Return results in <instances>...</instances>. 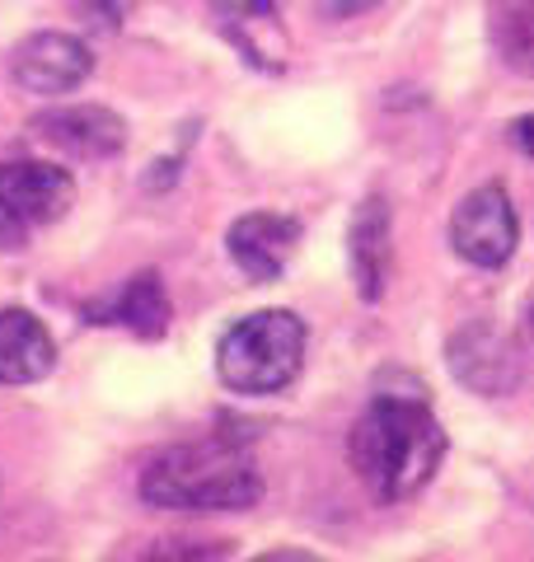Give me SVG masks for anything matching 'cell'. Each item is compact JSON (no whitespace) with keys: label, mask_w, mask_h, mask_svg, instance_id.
<instances>
[{"label":"cell","mask_w":534,"mask_h":562,"mask_svg":"<svg viewBox=\"0 0 534 562\" xmlns=\"http://www.w3.org/2000/svg\"><path fill=\"white\" fill-rule=\"evenodd\" d=\"M296 244H300V221L277 216V211L240 216L225 235V249L248 281H277L287 272V262L296 258Z\"/></svg>","instance_id":"cell-9"},{"label":"cell","mask_w":534,"mask_h":562,"mask_svg":"<svg viewBox=\"0 0 534 562\" xmlns=\"http://www.w3.org/2000/svg\"><path fill=\"white\" fill-rule=\"evenodd\" d=\"M347 258H352V281L361 301H380L389 268H394V244H389V202L366 198L352 216L347 231Z\"/></svg>","instance_id":"cell-11"},{"label":"cell","mask_w":534,"mask_h":562,"mask_svg":"<svg viewBox=\"0 0 534 562\" xmlns=\"http://www.w3.org/2000/svg\"><path fill=\"white\" fill-rule=\"evenodd\" d=\"M511 140H515V150L530 155V160H534V113L515 122V127H511Z\"/></svg>","instance_id":"cell-17"},{"label":"cell","mask_w":534,"mask_h":562,"mask_svg":"<svg viewBox=\"0 0 534 562\" xmlns=\"http://www.w3.org/2000/svg\"><path fill=\"white\" fill-rule=\"evenodd\" d=\"M305 366V324L291 310H258L216 342V375L235 394H277Z\"/></svg>","instance_id":"cell-3"},{"label":"cell","mask_w":534,"mask_h":562,"mask_svg":"<svg viewBox=\"0 0 534 562\" xmlns=\"http://www.w3.org/2000/svg\"><path fill=\"white\" fill-rule=\"evenodd\" d=\"M216 24L225 29V38L235 43L254 66L277 70L281 66V29L277 10L281 0H207Z\"/></svg>","instance_id":"cell-13"},{"label":"cell","mask_w":534,"mask_h":562,"mask_svg":"<svg viewBox=\"0 0 534 562\" xmlns=\"http://www.w3.org/2000/svg\"><path fill=\"white\" fill-rule=\"evenodd\" d=\"M141 497L159 512H248L263 497V473L235 441H192L141 469Z\"/></svg>","instance_id":"cell-2"},{"label":"cell","mask_w":534,"mask_h":562,"mask_svg":"<svg viewBox=\"0 0 534 562\" xmlns=\"http://www.w3.org/2000/svg\"><path fill=\"white\" fill-rule=\"evenodd\" d=\"M521 244V221L502 183L474 188L450 216V249L474 268H502Z\"/></svg>","instance_id":"cell-4"},{"label":"cell","mask_w":534,"mask_h":562,"mask_svg":"<svg viewBox=\"0 0 534 562\" xmlns=\"http://www.w3.org/2000/svg\"><path fill=\"white\" fill-rule=\"evenodd\" d=\"M0 202L33 231V225H52L66 216L76 202V183L66 169L47 160H0Z\"/></svg>","instance_id":"cell-8"},{"label":"cell","mask_w":534,"mask_h":562,"mask_svg":"<svg viewBox=\"0 0 534 562\" xmlns=\"http://www.w3.org/2000/svg\"><path fill=\"white\" fill-rule=\"evenodd\" d=\"M33 136L70 160H113L127 146V122L99 103H70L33 117Z\"/></svg>","instance_id":"cell-7"},{"label":"cell","mask_w":534,"mask_h":562,"mask_svg":"<svg viewBox=\"0 0 534 562\" xmlns=\"http://www.w3.org/2000/svg\"><path fill=\"white\" fill-rule=\"evenodd\" d=\"M57 342L29 310H0V384H33L52 375Z\"/></svg>","instance_id":"cell-12"},{"label":"cell","mask_w":534,"mask_h":562,"mask_svg":"<svg viewBox=\"0 0 534 562\" xmlns=\"http://www.w3.org/2000/svg\"><path fill=\"white\" fill-rule=\"evenodd\" d=\"M24 239H29V225H24V221H14V216H10V206L0 202V254L24 249Z\"/></svg>","instance_id":"cell-16"},{"label":"cell","mask_w":534,"mask_h":562,"mask_svg":"<svg viewBox=\"0 0 534 562\" xmlns=\"http://www.w3.org/2000/svg\"><path fill=\"white\" fill-rule=\"evenodd\" d=\"M488 33L507 70L534 76V0H492Z\"/></svg>","instance_id":"cell-14"},{"label":"cell","mask_w":534,"mask_h":562,"mask_svg":"<svg viewBox=\"0 0 534 562\" xmlns=\"http://www.w3.org/2000/svg\"><path fill=\"white\" fill-rule=\"evenodd\" d=\"M445 361H450V371L465 390L483 398H502L525 380L521 347L492 324H465L445 347Z\"/></svg>","instance_id":"cell-5"},{"label":"cell","mask_w":534,"mask_h":562,"mask_svg":"<svg viewBox=\"0 0 534 562\" xmlns=\"http://www.w3.org/2000/svg\"><path fill=\"white\" fill-rule=\"evenodd\" d=\"M352 469L380 502H403L432 483L445 460V431L418 394H376L352 422Z\"/></svg>","instance_id":"cell-1"},{"label":"cell","mask_w":534,"mask_h":562,"mask_svg":"<svg viewBox=\"0 0 534 562\" xmlns=\"http://www.w3.org/2000/svg\"><path fill=\"white\" fill-rule=\"evenodd\" d=\"M319 14L324 20H356V14H366V10H376L380 0H314Z\"/></svg>","instance_id":"cell-15"},{"label":"cell","mask_w":534,"mask_h":562,"mask_svg":"<svg viewBox=\"0 0 534 562\" xmlns=\"http://www.w3.org/2000/svg\"><path fill=\"white\" fill-rule=\"evenodd\" d=\"M89 70H94V57H89V47L76 33H33L10 57L14 85L43 99L76 90V85L89 80Z\"/></svg>","instance_id":"cell-6"},{"label":"cell","mask_w":534,"mask_h":562,"mask_svg":"<svg viewBox=\"0 0 534 562\" xmlns=\"http://www.w3.org/2000/svg\"><path fill=\"white\" fill-rule=\"evenodd\" d=\"M530 333H534V305H530Z\"/></svg>","instance_id":"cell-18"},{"label":"cell","mask_w":534,"mask_h":562,"mask_svg":"<svg viewBox=\"0 0 534 562\" xmlns=\"http://www.w3.org/2000/svg\"><path fill=\"white\" fill-rule=\"evenodd\" d=\"M169 295H165V281L159 272H136L127 277L113 295L85 305V319L89 324H113V328H127L136 338H165L169 333Z\"/></svg>","instance_id":"cell-10"}]
</instances>
